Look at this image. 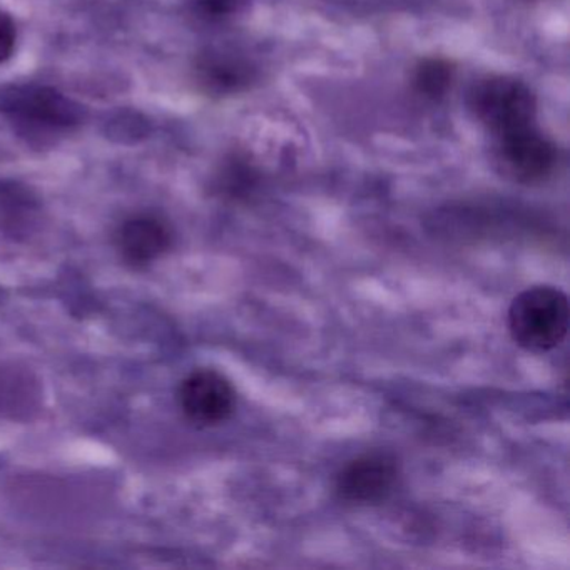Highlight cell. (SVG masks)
Listing matches in <instances>:
<instances>
[{
    "instance_id": "cell-1",
    "label": "cell",
    "mask_w": 570,
    "mask_h": 570,
    "mask_svg": "<svg viewBox=\"0 0 570 570\" xmlns=\"http://www.w3.org/2000/svg\"><path fill=\"white\" fill-rule=\"evenodd\" d=\"M569 318L566 293L553 286H532L510 305V335L527 352H550L566 340Z\"/></svg>"
},
{
    "instance_id": "cell-2",
    "label": "cell",
    "mask_w": 570,
    "mask_h": 570,
    "mask_svg": "<svg viewBox=\"0 0 570 570\" xmlns=\"http://www.w3.org/2000/svg\"><path fill=\"white\" fill-rule=\"evenodd\" d=\"M2 111L16 128L32 138H52L82 121L81 106L56 89L21 86L2 99Z\"/></svg>"
},
{
    "instance_id": "cell-3",
    "label": "cell",
    "mask_w": 570,
    "mask_h": 570,
    "mask_svg": "<svg viewBox=\"0 0 570 570\" xmlns=\"http://www.w3.org/2000/svg\"><path fill=\"white\" fill-rule=\"evenodd\" d=\"M476 119L495 136L532 126L535 98L523 82L512 78H490L479 82L470 95Z\"/></svg>"
},
{
    "instance_id": "cell-4",
    "label": "cell",
    "mask_w": 570,
    "mask_h": 570,
    "mask_svg": "<svg viewBox=\"0 0 570 570\" xmlns=\"http://www.w3.org/2000/svg\"><path fill=\"white\" fill-rule=\"evenodd\" d=\"M495 161L503 176L522 185L543 181L556 168L552 142L533 126L497 136Z\"/></svg>"
},
{
    "instance_id": "cell-5",
    "label": "cell",
    "mask_w": 570,
    "mask_h": 570,
    "mask_svg": "<svg viewBox=\"0 0 570 570\" xmlns=\"http://www.w3.org/2000/svg\"><path fill=\"white\" fill-rule=\"evenodd\" d=\"M179 405L189 422L213 426L226 422L236 409L232 382L215 370H198L183 380Z\"/></svg>"
},
{
    "instance_id": "cell-6",
    "label": "cell",
    "mask_w": 570,
    "mask_h": 570,
    "mask_svg": "<svg viewBox=\"0 0 570 570\" xmlns=\"http://www.w3.org/2000/svg\"><path fill=\"white\" fill-rule=\"evenodd\" d=\"M399 463L389 453H366L343 466L336 479V492L346 502L379 503L389 499L399 480Z\"/></svg>"
},
{
    "instance_id": "cell-7",
    "label": "cell",
    "mask_w": 570,
    "mask_h": 570,
    "mask_svg": "<svg viewBox=\"0 0 570 570\" xmlns=\"http://www.w3.org/2000/svg\"><path fill=\"white\" fill-rule=\"evenodd\" d=\"M171 245V228L158 216H132L116 233V248L122 259L132 266H146L156 262Z\"/></svg>"
},
{
    "instance_id": "cell-8",
    "label": "cell",
    "mask_w": 570,
    "mask_h": 570,
    "mask_svg": "<svg viewBox=\"0 0 570 570\" xmlns=\"http://www.w3.org/2000/svg\"><path fill=\"white\" fill-rule=\"evenodd\" d=\"M196 78L212 95H233L252 85L255 69L232 52L208 49L196 61Z\"/></svg>"
},
{
    "instance_id": "cell-9",
    "label": "cell",
    "mask_w": 570,
    "mask_h": 570,
    "mask_svg": "<svg viewBox=\"0 0 570 570\" xmlns=\"http://www.w3.org/2000/svg\"><path fill=\"white\" fill-rule=\"evenodd\" d=\"M453 82V68L443 59H425L416 66L413 86L426 99H440Z\"/></svg>"
},
{
    "instance_id": "cell-10",
    "label": "cell",
    "mask_w": 570,
    "mask_h": 570,
    "mask_svg": "<svg viewBox=\"0 0 570 570\" xmlns=\"http://www.w3.org/2000/svg\"><path fill=\"white\" fill-rule=\"evenodd\" d=\"M248 0H191V8L208 22L225 21L245 8Z\"/></svg>"
},
{
    "instance_id": "cell-11",
    "label": "cell",
    "mask_w": 570,
    "mask_h": 570,
    "mask_svg": "<svg viewBox=\"0 0 570 570\" xmlns=\"http://www.w3.org/2000/svg\"><path fill=\"white\" fill-rule=\"evenodd\" d=\"M222 188L229 193L245 191V188L252 186L253 173L245 161H239L238 158L232 159L223 166L222 176Z\"/></svg>"
},
{
    "instance_id": "cell-12",
    "label": "cell",
    "mask_w": 570,
    "mask_h": 570,
    "mask_svg": "<svg viewBox=\"0 0 570 570\" xmlns=\"http://www.w3.org/2000/svg\"><path fill=\"white\" fill-rule=\"evenodd\" d=\"M18 29L8 12L0 11V65L14 55Z\"/></svg>"
}]
</instances>
